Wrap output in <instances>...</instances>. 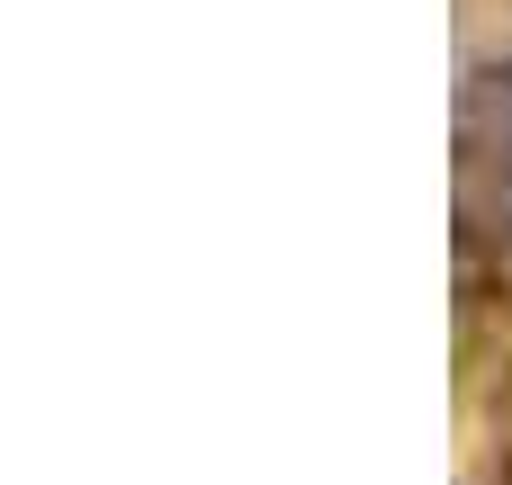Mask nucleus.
<instances>
[{
	"mask_svg": "<svg viewBox=\"0 0 512 485\" xmlns=\"http://www.w3.org/2000/svg\"><path fill=\"white\" fill-rule=\"evenodd\" d=\"M504 216H512V153H504Z\"/></svg>",
	"mask_w": 512,
	"mask_h": 485,
	"instance_id": "f257e3e1",
	"label": "nucleus"
}]
</instances>
